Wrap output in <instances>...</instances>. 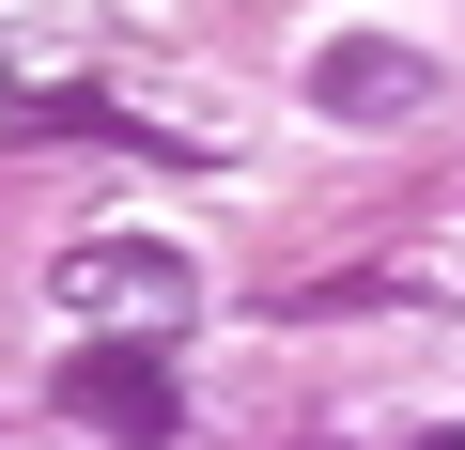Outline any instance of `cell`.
<instances>
[{
	"instance_id": "obj_4",
	"label": "cell",
	"mask_w": 465,
	"mask_h": 450,
	"mask_svg": "<svg viewBox=\"0 0 465 450\" xmlns=\"http://www.w3.org/2000/svg\"><path fill=\"white\" fill-rule=\"evenodd\" d=\"M434 450H465V435H434Z\"/></svg>"
},
{
	"instance_id": "obj_3",
	"label": "cell",
	"mask_w": 465,
	"mask_h": 450,
	"mask_svg": "<svg viewBox=\"0 0 465 450\" xmlns=\"http://www.w3.org/2000/svg\"><path fill=\"white\" fill-rule=\"evenodd\" d=\"M63 419L109 450H171V357L155 342H78L63 357Z\"/></svg>"
},
{
	"instance_id": "obj_1",
	"label": "cell",
	"mask_w": 465,
	"mask_h": 450,
	"mask_svg": "<svg viewBox=\"0 0 465 450\" xmlns=\"http://www.w3.org/2000/svg\"><path fill=\"white\" fill-rule=\"evenodd\" d=\"M47 295H63L78 326H109V342H171V326L202 311V265L155 249V234H78V249L47 265Z\"/></svg>"
},
{
	"instance_id": "obj_2",
	"label": "cell",
	"mask_w": 465,
	"mask_h": 450,
	"mask_svg": "<svg viewBox=\"0 0 465 450\" xmlns=\"http://www.w3.org/2000/svg\"><path fill=\"white\" fill-rule=\"evenodd\" d=\"M311 109H326V125H419V109H434V47H403V32H326V47H311Z\"/></svg>"
}]
</instances>
